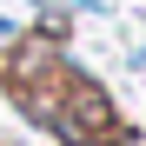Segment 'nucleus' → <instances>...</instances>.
<instances>
[{"label":"nucleus","mask_w":146,"mask_h":146,"mask_svg":"<svg viewBox=\"0 0 146 146\" xmlns=\"http://www.w3.org/2000/svg\"><path fill=\"white\" fill-rule=\"evenodd\" d=\"M113 126H126V119H119V106L106 100V86L93 80V73H66V100H60V113H53L46 133L66 139V146H80V139H100Z\"/></svg>","instance_id":"f257e3e1"},{"label":"nucleus","mask_w":146,"mask_h":146,"mask_svg":"<svg viewBox=\"0 0 146 146\" xmlns=\"http://www.w3.org/2000/svg\"><path fill=\"white\" fill-rule=\"evenodd\" d=\"M73 60H66V46L53 40V33H27L20 27L7 46H0V93H20V86H40V80H53V73H66Z\"/></svg>","instance_id":"f03ea898"},{"label":"nucleus","mask_w":146,"mask_h":146,"mask_svg":"<svg viewBox=\"0 0 146 146\" xmlns=\"http://www.w3.org/2000/svg\"><path fill=\"white\" fill-rule=\"evenodd\" d=\"M66 73H73V66H66ZM66 73H53V80H40V86L7 93V100L20 106V119H27V126H53V113H60V100H66Z\"/></svg>","instance_id":"7ed1b4c3"},{"label":"nucleus","mask_w":146,"mask_h":146,"mask_svg":"<svg viewBox=\"0 0 146 146\" xmlns=\"http://www.w3.org/2000/svg\"><path fill=\"white\" fill-rule=\"evenodd\" d=\"M13 33H20V27H13V20H0V46H7V40H13Z\"/></svg>","instance_id":"20e7f679"}]
</instances>
